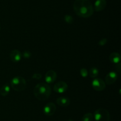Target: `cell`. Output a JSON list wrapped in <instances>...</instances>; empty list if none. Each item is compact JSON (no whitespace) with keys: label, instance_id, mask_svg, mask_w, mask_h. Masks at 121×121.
<instances>
[{"label":"cell","instance_id":"obj_1","mask_svg":"<svg viewBox=\"0 0 121 121\" xmlns=\"http://www.w3.org/2000/svg\"><path fill=\"white\" fill-rule=\"evenodd\" d=\"M73 9L80 17H89L93 14V7L90 0H75Z\"/></svg>","mask_w":121,"mask_h":121},{"label":"cell","instance_id":"obj_2","mask_svg":"<svg viewBox=\"0 0 121 121\" xmlns=\"http://www.w3.org/2000/svg\"><path fill=\"white\" fill-rule=\"evenodd\" d=\"M51 92L52 90L50 86L48 84L43 83L37 84L33 90L35 97L41 101H44L48 99L50 96Z\"/></svg>","mask_w":121,"mask_h":121},{"label":"cell","instance_id":"obj_3","mask_svg":"<svg viewBox=\"0 0 121 121\" xmlns=\"http://www.w3.org/2000/svg\"><path fill=\"white\" fill-rule=\"evenodd\" d=\"M11 85L15 91H21L25 90L27 87L26 81L23 77L18 76L13 78L11 81Z\"/></svg>","mask_w":121,"mask_h":121},{"label":"cell","instance_id":"obj_4","mask_svg":"<svg viewBox=\"0 0 121 121\" xmlns=\"http://www.w3.org/2000/svg\"><path fill=\"white\" fill-rule=\"evenodd\" d=\"M94 118L96 121H109L110 114L106 109L100 108L95 112Z\"/></svg>","mask_w":121,"mask_h":121},{"label":"cell","instance_id":"obj_5","mask_svg":"<svg viewBox=\"0 0 121 121\" xmlns=\"http://www.w3.org/2000/svg\"><path fill=\"white\" fill-rule=\"evenodd\" d=\"M92 85L95 90L98 91H100L104 90L106 87V84L105 81L100 78H95L92 82Z\"/></svg>","mask_w":121,"mask_h":121},{"label":"cell","instance_id":"obj_6","mask_svg":"<svg viewBox=\"0 0 121 121\" xmlns=\"http://www.w3.org/2000/svg\"><path fill=\"white\" fill-rule=\"evenodd\" d=\"M67 88H68V85L67 83L64 81L58 82L55 84L53 87L54 91L57 93H63L67 91Z\"/></svg>","mask_w":121,"mask_h":121},{"label":"cell","instance_id":"obj_7","mask_svg":"<svg viewBox=\"0 0 121 121\" xmlns=\"http://www.w3.org/2000/svg\"><path fill=\"white\" fill-rule=\"evenodd\" d=\"M56 110V107L54 103L53 102H50L46 104L43 109L44 113L47 116H52L54 115Z\"/></svg>","mask_w":121,"mask_h":121},{"label":"cell","instance_id":"obj_8","mask_svg":"<svg viewBox=\"0 0 121 121\" xmlns=\"http://www.w3.org/2000/svg\"><path fill=\"white\" fill-rule=\"evenodd\" d=\"M118 78V74L115 71H111L109 72L105 77V84L108 85H111L117 81Z\"/></svg>","mask_w":121,"mask_h":121},{"label":"cell","instance_id":"obj_9","mask_svg":"<svg viewBox=\"0 0 121 121\" xmlns=\"http://www.w3.org/2000/svg\"><path fill=\"white\" fill-rule=\"evenodd\" d=\"M57 78V73L53 70H49L47 71L45 75V80L48 84L54 83Z\"/></svg>","mask_w":121,"mask_h":121},{"label":"cell","instance_id":"obj_10","mask_svg":"<svg viewBox=\"0 0 121 121\" xmlns=\"http://www.w3.org/2000/svg\"><path fill=\"white\" fill-rule=\"evenodd\" d=\"M22 58V54L21 52L17 49H14L10 53V58L11 60L14 62H19Z\"/></svg>","mask_w":121,"mask_h":121},{"label":"cell","instance_id":"obj_11","mask_svg":"<svg viewBox=\"0 0 121 121\" xmlns=\"http://www.w3.org/2000/svg\"><path fill=\"white\" fill-rule=\"evenodd\" d=\"M107 2L106 0H96L95 2L94 9L96 11H101L106 7Z\"/></svg>","mask_w":121,"mask_h":121},{"label":"cell","instance_id":"obj_12","mask_svg":"<svg viewBox=\"0 0 121 121\" xmlns=\"http://www.w3.org/2000/svg\"><path fill=\"white\" fill-rule=\"evenodd\" d=\"M56 103H57L58 105L61 107H67L70 103V100L67 97H60L56 99Z\"/></svg>","mask_w":121,"mask_h":121},{"label":"cell","instance_id":"obj_13","mask_svg":"<svg viewBox=\"0 0 121 121\" xmlns=\"http://www.w3.org/2000/svg\"><path fill=\"white\" fill-rule=\"evenodd\" d=\"M109 60L113 64H118L120 63L121 55L118 52H112L109 55Z\"/></svg>","mask_w":121,"mask_h":121},{"label":"cell","instance_id":"obj_14","mask_svg":"<svg viewBox=\"0 0 121 121\" xmlns=\"http://www.w3.org/2000/svg\"><path fill=\"white\" fill-rule=\"evenodd\" d=\"M10 92V87L8 84H4L0 89V94L2 96H6Z\"/></svg>","mask_w":121,"mask_h":121},{"label":"cell","instance_id":"obj_15","mask_svg":"<svg viewBox=\"0 0 121 121\" xmlns=\"http://www.w3.org/2000/svg\"><path fill=\"white\" fill-rule=\"evenodd\" d=\"M89 74L91 78H95L99 74V70L95 67L91 68L89 71Z\"/></svg>","mask_w":121,"mask_h":121},{"label":"cell","instance_id":"obj_16","mask_svg":"<svg viewBox=\"0 0 121 121\" xmlns=\"http://www.w3.org/2000/svg\"><path fill=\"white\" fill-rule=\"evenodd\" d=\"M93 119V115L91 113H87L82 118V121H92Z\"/></svg>","mask_w":121,"mask_h":121},{"label":"cell","instance_id":"obj_17","mask_svg":"<svg viewBox=\"0 0 121 121\" xmlns=\"http://www.w3.org/2000/svg\"><path fill=\"white\" fill-rule=\"evenodd\" d=\"M64 20L67 24H72L73 23V18L70 15H66L64 17Z\"/></svg>","mask_w":121,"mask_h":121},{"label":"cell","instance_id":"obj_18","mask_svg":"<svg viewBox=\"0 0 121 121\" xmlns=\"http://www.w3.org/2000/svg\"><path fill=\"white\" fill-rule=\"evenodd\" d=\"M80 73L82 77H83V78H85V77H87V75H88V71L86 68L80 69Z\"/></svg>","mask_w":121,"mask_h":121},{"label":"cell","instance_id":"obj_19","mask_svg":"<svg viewBox=\"0 0 121 121\" xmlns=\"http://www.w3.org/2000/svg\"><path fill=\"white\" fill-rule=\"evenodd\" d=\"M107 42L108 39H106V38H103V39H102L101 40H100L98 42V45H100V46H104V45H106V44L107 43Z\"/></svg>","mask_w":121,"mask_h":121},{"label":"cell","instance_id":"obj_20","mask_svg":"<svg viewBox=\"0 0 121 121\" xmlns=\"http://www.w3.org/2000/svg\"><path fill=\"white\" fill-rule=\"evenodd\" d=\"M31 56V53L30 51H25L24 52L22 53V56L24 58H30Z\"/></svg>","mask_w":121,"mask_h":121},{"label":"cell","instance_id":"obj_21","mask_svg":"<svg viewBox=\"0 0 121 121\" xmlns=\"http://www.w3.org/2000/svg\"><path fill=\"white\" fill-rule=\"evenodd\" d=\"M41 77H42V75H41V74H40V73L34 74L33 75V76H32V78H33V79H41Z\"/></svg>","mask_w":121,"mask_h":121},{"label":"cell","instance_id":"obj_22","mask_svg":"<svg viewBox=\"0 0 121 121\" xmlns=\"http://www.w3.org/2000/svg\"><path fill=\"white\" fill-rule=\"evenodd\" d=\"M1 25H0V30H1Z\"/></svg>","mask_w":121,"mask_h":121},{"label":"cell","instance_id":"obj_23","mask_svg":"<svg viewBox=\"0 0 121 121\" xmlns=\"http://www.w3.org/2000/svg\"></svg>","mask_w":121,"mask_h":121}]
</instances>
